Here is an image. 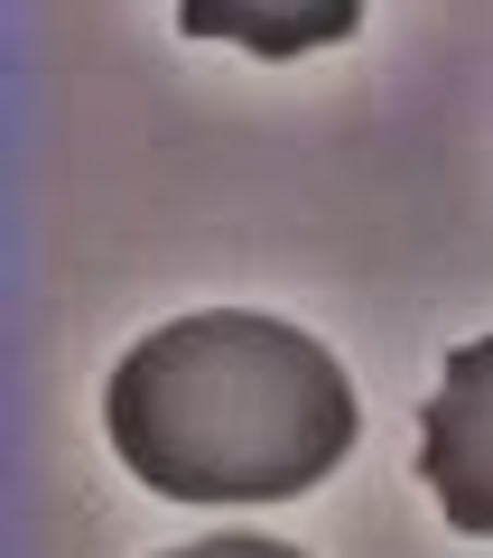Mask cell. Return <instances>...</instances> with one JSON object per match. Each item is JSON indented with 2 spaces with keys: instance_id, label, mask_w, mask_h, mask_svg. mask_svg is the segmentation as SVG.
Instances as JSON below:
<instances>
[{
  "instance_id": "6da1fadb",
  "label": "cell",
  "mask_w": 493,
  "mask_h": 558,
  "mask_svg": "<svg viewBox=\"0 0 493 558\" xmlns=\"http://www.w3.org/2000/svg\"><path fill=\"white\" fill-rule=\"evenodd\" d=\"M112 447L168 502H289L354 447V381L316 336L252 307H205L112 363Z\"/></svg>"
},
{
  "instance_id": "7a4b0ae2",
  "label": "cell",
  "mask_w": 493,
  "mask_h": 558,
  "mask_svg": "<svg viewBox=\"0 0 493 558\" xmlns=\"http://www.w3.org/2000/svg\"><path fill=\"white\" fill-rule=\"evenodd\" d=\"M419 484L456 531L493 539V336L456 344L419 410Z\"/></svg>"
},
{
  "instance_id": "3957f363",
  "label": "cell",
  "mask_w": 493,
  "mask_h": 558,
  "mask_svg": "<svg viewBox=\"0 0 493 558\" xmlns=\"http://www.w3.org/2000/svg\"><path fill=\"white\" fill-rule=\"evenodd\" d=\"M187 28H205V38H252V47H270V57H289V47H326V38H345L354 28V0H326V10H242V0H187Z\"/></svg>"
},
{
  "instance_id": "277c9868",
  "label": "cell",
  "mask_w": 493,
  "mask_h": 558,
  "mask_svg": "<svg viewBox=\"0 0 493 558\" xmlns=\"http://www.w3.org/2000/svg\"><path fill=\"white\" fill-rule=\"evenodd\" d=\"M168 558H298V549H279V539H196V549H168Z\"/></svg>"
}]
</instances>
